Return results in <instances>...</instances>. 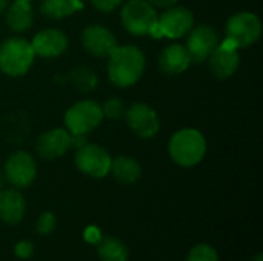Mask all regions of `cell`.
Masks as SVG:
<instances>
[{
  "label": "cell",
  "mask_w": 263,
  "mask_h": 261,
  "mask_svg": "<svg viewBox=\"0 0 263 261\" xmlns=\"http://www.w3.org/2000/svg\"><path fill=\"white\" fill-rule=\"evenodd\" d=\"M186 261H219V255L213 246L202 243V245H196L190 251Z\"/></svg>",
  "instance_id": "603a6c76"
},
{
  "label": "cell",
  "mask_w": 263,
  "mask_h": 261,
  "mask_svg": "<svg viewBox=\"0 0 263 261\" xmlns=\"http://www.w3.org/2000/svg\"><path fill=\"white\" fill-rule=\"evenodd\" d=\"M71 82L82 92H89L97 86V75L89 68L80 66L71 72Z\"/></svg>",
  "instance_id": "7402d4cb"
},
{
  "label": "cell",
  "mask_w": 263,
  "mask_h": 261,
  "mask_svg": "<svg viewBox=\"0 0 263 261\" xmlns=\"http://www.w3.org/2000/svg\"><path fill=\"white\" fill-rule=\"evenodd\" d=\"M111 160L112 158L109 152L103 146L94 143H85L83 146L77 148L74 157L76 168L82 174L92 178H102L108 175L111 168Z\"/></svg>",
  "instance_id": "ba28073f"
},
{
  "label": "cell",
  "mask_w": 263,
  "mask_h": 261,
  "mask_svg": "<svg viewBox=\"0 0 263 261\" xmlns=\"http://www.w3.org/2000/svg\"><path fill=\"white\" fill-rule=\"evenodd\" d=\"M55 225H57V220H55V215L52 212H43L37 223H35V229H37V234L40 235H48L51 234L54 229H55Z\"/></svg>",
  "instance_id": "d4e9b609"
},
{
  "label": "cell",
  "mask_w": 263,
  "mask_h": 261,
  "mask_svg": "<svg viewBox=\"0 0 263 261\" xmlns=\"http://www.w3.org/2000/svg\"><path fill=\"white\" fill-rule=\"evenodd\" d=\"M237 49V46H234L230 40L225 38L211 52V55L208 57V66L216 78L227 80L234 75L240 63V55Z\"/></svg>",
  "instance_id": "7c38bea8"
},
{
  "label": "cell",
  "mask_w": 263,
  "mask_h": 261,
  "mask_svg": "<svg viewBox=\"0 0 263 261\" xmlns=\"http://www.w3.org/2000/svg\"><path fill=\"white\" fill-rule=\"evenodd\" d=\"M194 26V14L191 9L185 6H171L166 8L163 14L157 17V25L153 32L154 38H180L186 37V34Z\"/></svg>",
  "instance_id": "52a82bcc"
},
{
  "label": "cell",
  "mask_w": 263,
  "mask_h": 261,
  "mask_svg": "<svg viewBox=\"0 0 263 261\" xmlns=\"http://www.w3.org/2000/svg\"><path fill=\"white\" fill-rule=\"evenodd\" d=\"M253 261H263V255L262 254H257V255L253 258Z\"/></svg>",
  "instance_id": "1f68e13d"
},
{
  "label": "cell",
  "mask_w": 263,
  "mask_h": 261,
  "mask_svg": "<svg viewBox=\"0 0 263 261\" xmlns=\"http://www.w3.org/2000/svg\"><path fill=\"white\" fill-rule=\"evenodd\" d=\"M109 172L112 174V177L119 183H122V185H134L142 177V166L136 158L120 155V157H116V158L111 160Z\"/></svg>",
  "instance_id": "d6986e66"
},
{
  "label": "cell",
  "mask_w": 263,
  "mask_h": 261,
  "mask_svg": "<svg viewBox=\"0 0 263 261\" xmlns=\"http://www.w3.org/2000/svg\"><path fill=\"white\" fill-rule=\"evenodd\" d=\"M102 237L103 235H102V232H100V229L97 226H88L85 229V232H83V238L89 245H97L102 240Z\"/></svg>",
  "instance_id": "83f0119b"
},
{
  "label": "cell",
  "mask_w": 263,
  "mask_h": 261,
  "mask_svg": "<svg viewBox=\"0 0 263 261\" xmlns=\"http://www.w3.org/2000/svg\"><path fill=\"white\" fill-rule=\"evenodd\" d=\"M14 254H15V257H18L22 260H28L34 254V246H32V243H29L26 240H22L14 246Z\"/></svg>",
  "instance_id": "484cf974"
},
{
  "label": "cell",
  "mask_w": 263,
  "mask_h": 261,
  "mask_svg": "<svg viewBox=\"0 0 263 261\" xmlns=\"http://www.w3.org/2000/svg\"><path fill=\"white\" fill-rule=\"evenodd\" d=\"M34 54L43 58H54L62 55L68 48V35L60 29H43L35 34L31 42Z\"/></svg>",
  "instance_id": "9a60e30c"
},
{
  "label": "cell",
  "mask_w": 263,
  "mask_h": 261,
  "mask_svg": "<svg viewBox=\"0 0 263 261\" xmlns=\"http://www.w3.org/2000/svg\"><path fill=\"white\" fill-rule=\"evenodd\" d=\"M8 5H9V0H0V14L5 12V9L8 8Z\"/></svg>",
  "instance_id": "f546056e"
},
{
  "label": "cell",
  "mask_w": 263,
  "mask_h": 261,
  "mask_svg": "<svg viewBox=\"0 0 263 261\" xmlns=\"http://www.w3.org/2000/svg\"><path fill=\"white\" fill-rule=\"evenodd\" d=\"M71 148V134L63 128L49 129L39 135L35 151L43 160H55Z\"/></svg>",
  "instance_id": "5bb4252c"
},
{
  "label": "cell",
  "mask_w": 263,
  "mask_h": 261,
  "mask_svg": "<svg viewBox=\"0 0 263 261\" xmlns=\"http://www.w3.org/2000/svg\"><path fill=\"white\" fill-rule=\"evenodd\" d=\"M108 58V77L119 88L136 85L145 72V55L134 45L117 46Z\"/></svg>",
  "instance_id": "6da1fadb"
},
{
  "label": "cell",
  "mask_w": 263,
  "mask_h": 261,
  "mask_svg": "<svg viewBox=\"0 0 263 261\" xmlns=\"http://www.w3.org/2000/svg\"><path fill=\"white\" fill-rule=\"evenodd\" d=\"M191 65L190 54L183 45L173 43L162 49L159 55V68L166 75H180Z\"/></svg>",
  "instance_id": "2e32d148"
},
{
  "label": "cell",
  "mask_w": 263,
  "mask_h": 261,
  "mask_svg": "<svg viewBox=\"0 0 263 261\" xmlns=\"http://www.w3.org/2000/svg\"><path fill=\"white\" fill-rule=\"evenodd\" d=\"M146 2L151 3L154 8H163V9H166V8H171V6L177 5L179 0H146Z\"/></svg>",
  "instance_id": "f1b7e54d"
},
{
  "label": "cell",
  "mask_w": 263,
  "mask_h": 261,
  "mask_svg": "<svg viewBox=\"0 0 263 261\" xmlns=\"http://www.w3.org/2000/svg\"><path fill=\"white\" fill-rule=\"evenodd\" d=\"M227 40L237 48H248L254 45L262 35L260 18L250 11L233 14L227 22Z\"/></svg>",
  "instance_id": "8992f818"
},
{
  "label": "cell",
  "mask_w": 263,
  "mask_h": 261,
  "mask_svg": "<svg viewBox=\"0 0 263 261\" xmlns=\"http://www.w3.org/2000/svg\"><path fill=\"white\" fill-rule=\"evenodd\" d=\"M63 120L71 135H88L103 120L102 106L94 100H80L66 111Z\"/></svg>",
  "instance_id": "5b68a950"
},
{
  "label": "cell",
  "mask_w": 263,
  "mask_h": 261,
  "mask_svg": "<svg viewBox=\"0 0 263 261\" xmlns=\"http://www.w3.org/2000/svg\"><path fill=\"white\" fill-rule=\"evenodd\" d=\"M83 8L82 0H42L40 11L46 18L60 20Z\"/></svg>",
  "instance_id": "ffe728a7"
},
{
  "label": "cell",
  "mask_w": 263,
  "mask_h": 261,
  "mask_svg": "<svg viewBox=\"0 0 263 261\" xmlns=\"http://www.w3.org/2000/svg\"><path fill=\"white\" fill-rule=\"evenodd\" d=\"M100 106H102L103 117H108V118H120L125 115V111H126L120 98H108Z\"/></svg>",
  "instance_id": "cb8c5ba5"
},
{
  "label": "cell",
  "mask_w": 263,
  "mask_h": 261,
  "mask_svg": "<svg viewBox=\"0 0 263 261\" xmlns=\"http://www.w3.org/2000/svg\"><path fill=\"white\" fill-rule=\"evenodd\" d=\"M34 58L31 43L22 37H9L0 45V71L9 77L25 75L31 69Z\"/></svg>",
  "instance_id": "3957f363"
},
{
  "label": "cell",
  "mask_w": 263,
  "mask_h": 261,
  "mask_svg": "<svg viewBox=\"0 0 263 261\" xmlns=\"http://www.w3.org/2000/svg\"><path fill=\"white\" fill-rule=\"evenodd\" d=\"M83 48L94 57H109L119 46L116 35L102 25H88L82 32Z\"/></svg>",
  "instance_id": "4fadbf2b"
},
{
  "label": "cell",
  "mask_w": 263,
  "mask_h": 261,
  "mask_svg": "<svg viewBox=\"0 0 263 261\" xmlns=\"http://www.w3.org/2000/svg\"><path fill=\"white\" fill-rule=\"evenodd\" d=\"M219 45V35L210 25L193 26V29L186 34V51L190 54L191 62L202 63L206 62L211 52Z\"/></svg>",
  "instance_id": "8fae6325"
},
{
  "label": "cell",
  "mask_w": 263,
  "mask_h": 261,
  "mask_svg": "<svg viewBox=\"0 0 263 261\" xmlns=\"http://www.w3.org/2000/svg\"><path fill=\"white\" fill-rule=\"evenodd\" d=\"M5 182H6V180H5V175L0 172V189H3V186H5Z\"/></svg>",
  "instance_id": "4dcf8cb0"
},
{
  "label": "cell",
  "mask_w": 263,
  "mask_h": 261,
  "mask_svg": "<svg viewBox=\"0 0 263 261\" xmlns=\"http://www.w3.org/2000/svg\"><path fill=\"white\" fill-rule=\"evenodd\" d=\"M157 17L156 8L146 0H128L120 12L123 28L133 35H153Z\"/></svg>",
  "instance_id": "277c9868"
},
{
  "label": "cell",
  "mask_w": 263,
  "mask_h": 261,
  "mask_svg": "<svg viewBox=\"0 0 263 261\" xmlns=\"http://www.w3.org/2000/svg\"><path fill=\"white\" fill-rule=\"evenodd\" d=\"M97 254L102 261H128L129 251L119 238L114 237H102L97 243Z\"/></svg>",
  "instance_id": "44dd1931"
},
{
  "label": "cell",
  "mask_w": 263,
  "mask_h": 261,
  "mask_svg": "<svg viewBox=\"0 0 263 261\" xmlns=\"http://www.w3.org/2000/svg\"><path fill=\"white\" fill-rule=\"evenodd\" d=\"M91 3L100 12H112L122 3V0H91Z\"/></svg>",
  "instance_id": "4316f807"
},
{
  "label": "cell",
  "mask_w": 263,
  "mask_h": 261,
  "mask_svg": "<svg viewBox=\"0 0 263 261\" xmlns=\"http://www.w3.org/2000/svg\"><path fill=\"white\" fill-rule=\"evenodd\" d=\"M22 2H32V0H22Z\"/></svg>",
  "instance_id": "d6a6232c"
},
{
  "label": "cell",
  "mask_w": 263,
  "mask_h": 261,
  "mask_svg": "<svg viewBox=\"0 0 263 261\" xmlns=\"http://www.w3.org/2000/svg\"><path fill=\"white\" fill-rule=\"evenodd\" d=\"M125 118L129 129L140 138H153L160 129L157 112L146 103H133L125 111Z\"/></svg>",
  "instance_id": "30bf717a"
},
{
  "label": "cell",
  "mask_w": 263,
  "mask_h": 261,
  "mask_svg": "<svg viewBox=\"0 0 263 261\" xmlns=\"http://www.w3.org/2000/svg\"><path fill=\"white\" fill-rule=\"evenodd\" d=\"M26 203L23 195L15 189H0V218L5 223L17 225L23 220Z\"/></svg>",
  "instance_id": "e0dca14e"
},
{
  "label": "cell",
  "mask_w": 263,
  "mask_h": 261,
  "mask_svg": "<svg viewBox=\"0 0 263 261\" xmlns=\"http://www.w3.org/2000/svg\"><path fill=\"white\" fill-rule=\"evenodd\" d=\"M5 20L9 29L14 32H23L29 29L34 23V12H32L31 2L14 0L6 8Z\"/></svg>",
  "instance_id": "ac0fdd59"
},
{
  "label": "cell",
  "mask_w": 263,
  "mask_h": 261,
  "mask_svg": "<svg viewBox=\"0 0 263 261\" xmlns=\"http://www.w3.org/2000/svg\"><path fill=\"white\" fill-rule=\"evenodd\" d=\"M170 157L173 162L183 168L199 165L206 154V140L203 134L193 128H185L173 134L168 145Z\"/></svg>",
  "instance_id": "7a4b0ae2"
},
{
  "label": "cell",
  "mask_w": 263,
  "mask_h": 261,
  "mask_svg": "<svg viewBox=\"0 0 263 261\" xmlns=\"http://www.w3.org/2000/svg\"><path fill=\"white\" fill-rule=\"evenodd\" d=\"M3 175L5 180L15 189L28 188L37 177V163L29 152L15 151L8 157L5 163Z\"/></svg>",
  "instance_id": "9c48e42d"
}]
</instances>
